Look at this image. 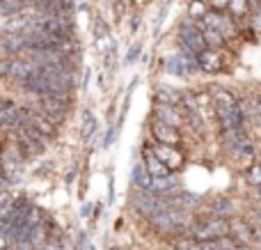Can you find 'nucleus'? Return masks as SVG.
Segmentation results:
<instances>
[{"mask_svg": "<svg viewBox=\"0 0 261 250\" xmlns=\"http://www.w3.org/2000/svg\"><path fill=\"white\" fill-rule=\"evenodd\" d=\"M220 145L243 168L257 161V149H254L252 138L248 136V129L245 131H220Z\"/></svg>", "mask_w": 261, "mask_h": 250, "instance_id": "nucleus-1", "label": "nucleus"}, {"mask_svg": "<svg viewBox=\"0 0 261 250\" xmlns=\"http://www.w3.org/2000/svg\"><path fill=\"white\" fill-rule=\"evenodd\" d=\"M227 234H231V218L206 214L204 218H197V216H195L193 225H190L186 237H193L195 241H208V239L227 237Z\"/></svg>", "mask_w": 261, "mask_h": 250, "instance_id": "nucleus-2", "label": "nucleus"}, {"mask_svg": "<svg viewBox=\"0 0 261 250\" xmlns=\"http://www.w3.org/2000/svg\"><path fill=\"white\" fill-rule=\"evenodd\" d=\"M73 104H76L73 96H37V99H32V106H35L37 110H41V113L60 129L71 117Z\"/></svg>", "mask_w": 261, "mask_h": 250, "instance_id": "nucleus-3", "label": "nucleus"}, {"mask_svg": "<svg viewBox=\"0 0 261 250\" xmlns=\"http://www.w3.org/2000/svg\"><path fill=\"white\" fill-rule=\"evenodd\" d=\"M12 140L21 147L23 156H25L28 161L44 156L46 149L50 147V142L46 140L41 133H37L32 127H28V124H23V127H18L16 131H12Z\"/></svg>", "mask_w": 261, "mask_h": 250, "instance_id": "nucleus-4", "label": "nucleus"}, {"mask_svg": "<svg viewBox=\"0 0 261 250\" xmlns=\"http://www.w3.org/2000/svg\"><path fill=\"white\" fill-rule=\"evenodd\" d=\"M176 46L179 48H188L193 53H202L206 48V41H204L202 35V28H199L197 21L193 18H181L179 28H176Z\"/></svg>", "mask_w": 261, "mask_h": 250, "instance_id": "nucleus-5", "label": "nucleus"}, {"mask_svg": "<svg viewBox=\"0 0 261 250\" xmlns=\"http://www.w3.org/2000/svg\"><path fill=\"white\" fill-rule=\"evenodd\" d=\"M199 26L218 30L227 39V44L234 41V39H239V35H241V23L236 21L234 16H229L227 12H213V9H208V14L199 21Z\"/></svg>", "mask_w": 261, "mask_h": 250, "instance_id": "nucleus-6", "label": "nucleus"}, {"mask_svg": "<svg viewBox=\"0 0 261 250\" xmlns=\"http://www.w3.org/2000/svg\"><path fill=\"white\" fill-rule=\"evenodd\" d=\"M21 110H23V124L32 127L37 133H41V136H44L48 142H55L60 138V131H62V129L55 127V124L50 122V119L46 117L41 110H37L32 104L21 106ZM23 124H21V127H23Z\"/></svg>", "mask_w": 261, "mask_h": 250, "instance_id": "nucleus-7", "label": "nucleus"}, {"mask_svg": "<svg viewBox=\"0 0 261 250\" xmlns=\"http://www.w3.org/2000/svg\"><path fill=\"white\" fill-rule=\"evenodd\" d=\"M229 51L227 48H204L202 53H197V64L199 73L206 76H218V73H227L229 69Z\"/></svg>", "mask_w": 261, "mask_h": 250, "instance_id": "nucleus-8", "label": "nucleus"}, {"mask_svg": "<svg viewBox=\"0 0 261 250\" xmlns=\"http://www.w3.org/2000/svg\"><path fill=\"white\" fill-rule=\"evenodd\" d=\"M213 96V108H216V127H220L225 122V117L241 104V99L225 85H208Z\"/></svg>", "mask_w": 261, "mask_h": 250, "instance_id": "nucleus-9", "label": "nucleus"}, {"mask_svg": "<svg viewBox=\"0 0 261 250\" xmlns=\"http://www.w3.org/2000/svg\"><path fill=\"white\" fill-rule=\"evenodd\" d=\"M149 136H151V140L158 142V145H172V147L184 145V131L176 127H170V124L161 122V119H156V117L149 119Z\"/></svg>", "mask_w": 261, "mask_h": 250, "instance_id": "nucleus-10", "label": "nucleus"}, {"mask_svg": "<svg viewBox=\"0 0 261 250\" xmlns=\"http://www.w3.org/2000/svg\"><path fill=\"white\" fill-rule=\"evenodd\" d=\"M151 152L158 156V161L161 163L167 165V170L170 172H181V170L186 168V163H188V159H186V152L181 149V147H172V145H158V142H151Z\"/></svg>", "mask_w": 261, "mask_h": 250, "instance_id": "nucleus-11", "label": "nucleus"}, {"mask_svg": "<svg viewBox=\"0 0 261 250\" xmlns=\"http://www.w3.org/2000/svg\"><path fill=\"white\" fill-rule=\"evenodd\" d=\"M23 124V110L16 101L7 99V96H0V131H16Z\"/></svg>", "mask_w": 261, "mask_h": 250, "instance_id": "nucleus-12", "label": "nucleus"}, {"mask_svg": "<svg viewBox=\"0 0 261 250\" xmlns=\"http://www.w3.org/2000/svg\"><path fill=\"white\" fill-rule=\"evenodd\" d=\"M151 117L161 119V122L170 124V127H176V129H184V127H186L184 113H181V108H179V106H167V104H153Z\"/></svg>", "mask_w": 261, "mask_h": 250, "instance_id": "nucleus-13", "label": "nucleus"}, {"mask_svg": "<svg viewBox=\"0 0 261 250\" xmlns=\"http://www.w3.org/2000/svg\"><path fill=\"white\" fill-rule=\"evenodd\" d=\"M181 191V182L176 174H167V177H151V186L149 193L153 195H174Z\"/></svg>", "mask_w": 261, "mask_h": 250, "instance_id": "nucleus-14", "label": "nucleus"}, {"mask_svg": "<svg viewBox=\"0 0 261 250\" xmlns=\"http://www.w3.org/2000/svg\"><path fill=\"white\" fill-rule=\"evenodd\" d=\"M231 237L239 243H243V246H250L252 241H257V230L245 218H234L231 216Z\"/></svg>", "mask_w": 261, "mask_h": 250, "instance_id": "nucleus-15", "label": "nucleus"}, {"mask_svg": "<svg viewBox=\"0 0 261 250\" xmlns=\"http://www.w3.org/2000/svg\"><path fill=\"white\" fill-rule=\"evenodd\" d=\"M142 165L147 168V172L151 174V177H167V174H174V172H170L167 170V165L165 163H161L158 161V156L151 152V147H144L142 145Z\"/></svg>", "mask_w": 261, "mask_h": 250, "instance_id": "nucleus-16", "label": "nucleus"}, {"mask_svg": "<svg viewBox=\"0 0 261 250\" xmlns=\"http://www.w3.org/2000/svg\"><path fill=\"white\" fill-rule=\"evenodd\" d=\"M184 92L170 85H156L153 87V104H167V106H181Z\"/></svg>", "mask_w": 261, "mask_h": 250, "instance_id": "nucleus-17", "label": "nucleus"}, {"mask_svg": "<svg viewBox=\"0 0 261 250\" xmlns=\"http://www.w3.org/2000/svg\"><path fill=\"white\" fill-rule=\"evenodd\" d=\"M252 9L254 3H250V0H229V5H227V14L234 16L239 23H250Z\"/></svg>", "mask_w": 261, "mask_h": 250, "instance_id": "nucleus-18", "label": "nucleus"}, {"mask_svg": "<svg viewBox=\"0 0 261 250\" xmlns=\"http://www.w3.org/2000/svg\"><path fill=\"white\" fill-rule=\"evenodd\" d=\"M90 32H92V37H94L96 44H101V41H110V23H108V18H103V14H92Z\"/></svg>", "mask_w": 261, "mask_h": 250, "instance_id": "nucleus-19", "label": "nucleus"}, {"mask_svg": "<svg viewBox=\"0 0 261 250\" xmlns=\"http://www.w3.org/2000/svg\"><path fill=\"white\" fill-rule=\"evenodd\" d=\"M206 214L231 218V216H234V200H231V197H225V195L213 197L211 202H206Z\"/></svg>", "mask_w": 261, "mask_h": 250, "instance_id": "nucleus-20", "label": "nucleus"}, {"mask_svg": "<svg viewBox=\"0 0 261 250\" xmlns=\"http://www.w3.org/2000/svg\"><path fill=\"white\" fill-rule=\"evenodd\" d=\"M96 131H99V122H96V115L92 113V110H83L81 115V140L83 142H90L92 138L96 136Z\"/></svg>", "mask_w": 261, "mask_h": 250, "instance_id": "nucleus-21", "label": "nucleus"}, {"mask_svg": "<svg viewBox=\"0 0 261 250\" xmlns=\"http://www.w3.org/2000/svg\"><path fill=\"white\" fill-rule=\"evenodd\" d=\"M130 186L138 188V191H147L149 193V186H151V174L147 172V168L142 165V161L130 168Z\"/></svg>", "mask_w": 261, "mask_h": 250, "instance_id": "nucleus-22", "label": "nucleus"}, {"mask_svg": "<svg viewBox=\"0 0 261 250\" xmlns=\"http://www.w3.org/2000/svg\"><path fill=\"white\" fill-rule=\"evenodd\" d=\"M243 243H239L231 234L218 239H208V241H199V250H239Z\"/></svg>", "mask_w": 261, "mask_h": 250, "instance_id": "nucleus-23", "label": "nucleus"}, {"mask_svg": "<svg viewBox=\"0 0 261 250\" xmlns=\"http://www.w3.org/2000/svg\"><path fill=\"white\" fill-rule=\"evenodd\" d=\"M243 179L250 188H261V161H252L248 168H243Z\"/></svg>", "mask_w": 261, "mask_h": 250, "instance_id": "nucleus-24", "label": "nucleus"}, {"mask_svg": "<svg viewBox=\"0 0 261 250\" xmlns=\"http://www.w3.org/2000/svg\"><path fill=\"white\" fill-rule=\"evenodd\" d=\"M23 7H25L23 0H0V23H5L7 18L16 16Z\"/></svg>", "mask_w": 261, "mask_h": 250, "instance_id": "nucleus-25", "label": "nucleus"}, {"mask_svg": "<svg viewBox=\"0 0 261 250\" xmlns=\"http://www.w3.org/2000/svg\"><path fill=\"white\" fill-rule=\"evenodd\" d=\"M208 14V5H206V0H188V14L186 16L188 18H193V21H202L204 16Z\"/></svg>", "mask_w": 261, "mask_h": 250, "instance_id": "nucleus-26", "label": "nucleus"}, {"mask_svg": "<svg viewBox=\"0 0 261 250\" xmlns=\"http://www.w3.org/2000/svg\"><path fill=\"white\" fill-rule=\"evenodd\" d=\"M140 53H142V44L140 41H133V44L126 48V55H124V64H133L140 60Z\"/></svg>", "mask_w": 261, "mask_h": 250, "instance_id": "nucleus-27", "label": "nucleus"}, {"mask_svg": "<svg viewBox=\"0 0 261 250\" xmlns=\"http://www.w3.org/2000/svg\"><path fill=\"white\" fill-rule=\"evenodd\" d=\"M53 172H55V161H44L41 165L35 168V174H39V177H50Z\"/></svg>", "mask_w": 261, "mask_h": 250, "instance_id": "nucleus-28", "label": "nucleus"}, {"mask_svg": "<svg viewBox=\"0 0 261 250\" xmlns=\"http://www.w3.org/2000/svg\"><path fill=\"white\" fill-rule=\"evenodd\" d=\"M117 131H119V127H117V124H108V131H106V136H103V149H108V147H113L115 138H117Z\"/></svg>", "mask_w": 261, "mask_h": 250, "instance_id": "nucleus-29", "label": "nucleus"}, {"mask_svg": "<svg viewBox=\"0 0 261 250\" xmlns=\"http://www.w3.org/2000/svg\"><path fill=\"white\" fill-rule=\"evenodd\" d=\"M250 28H252L254 32H259V35H261V5L252 9V16H250Z\"/></svg>", "mask_w": 261, "mask_h": 250, "instance_id": "nucleus-30", "label": "nucleus"}, {"mask_svg": "<svg viewBox=\"0 0 261 250\" xmlns=\"http://www.w3.org/2000/svg\"><path fill=\"white\" fill-rule=\"evenodd\" d=\"M78 172H81V163H73V168L69 170L67 172V177H64V184H67V186H71V184H76V179H78Z\"/></svg>", "mask_w": 261, "mask_h": 250, "instance_id": "nucleus-31", "label": "nucleus"}, {"mask_svg": "<svg viewBox=\"0 0 261 250\" xmlns=\"http://www.w3.org/2000/svg\"><path fill=\"white\" fill-rule=\"evenodd\" d=\"M208 9H213V12H227V5H229V0H206Z\"/></svg>", "mask_w": 261, "mask_h": 250, "instance_id": "nucleus-32", "label": "nucleus"}, {"mask_svg": "<svg viewBox=\"0 0 261 250\" xmlns=\"http://www.w3.org/2000/svg\"><path fill=\"white\" fill-rule=\"evenodd\" d=\"M128 18H130V21H128V30H130V35H135V32L140 30V23H142V16H140V14L135 12V14H130Z\"/></svg>", "mask_w": 261, "mask_h": 250, "instance_id": "nucleus-33", "label": "nucleus"}, {"mask_svg": "<svg viewBox=\"0 0 261 250\" xmlns=\"http://www.w3.org/2000/svg\"><path fill=\"white\" fill-rule=\"evenodd\" d=\"M35 250H64V243H62V239H53V241L44 243V246H39Z\"/></svg>", "mask_w": 261, "mask_h": 250, "instance_id": "nucleus-34", "label": "nucleus"}, {"mask_svg": "<svg viewBox=\"0 0 261 250\" xmlns=\"http://www.w3.org/2000/svg\"><path fill=\"white\" fill-rule=\"evenodd\" d=\"M9 184H12V177H9V172L0 165V191H3L5 186H9Z\"/></svg>", "mask_w": 261, "mask_h": 250, "instance_id": "nucleus-35", "label": "nucleus"}, {"mask_svg": "<svg viewBox=\"0 0 261 250\" xmlns=\"http://www.w3.org/2000/svg\"><path fill=\"white\" fill-rule=\"evenodd\" d=\"M90 76H92V71H90V69H85V71H83V85H81L83 92H87V85H90Z\"/></svg>", "mask_w": 261, "mask_h": 250, "instance_id": "nucleus-36", "label": "nucleus"}, {"mask_svg": "<svg viewBox=\"0 0 261 250\" xmlns=\"http://www.w3.org/2000/svg\"><path fill=\"white\" fill-rule=\"evenodd\" d=\"M108 188H110V193H108V205H110V202H113V197H115V179L113 177L108 179Z\"/></svg>", "mask_w": 261, "mask_h": 250, "instance_id": "nucleus-37", "label": "nucleus"}, {"mask_svg": "<svg viewBox=\"0 0 261 250\" xmlns=\"http://www.w3.org/2000/svg\"><path fill=\"white\" fill-rule=\"evenodd\" d=\"M90 211H92V205H85V207H83V216H87Z\"/></svg>", "mask_w": 261, "mask_h": 250, "instance_id": "nucleus-38", "label": "nucleus"}, {"mask_svg": "<svg viewBox=\"0 0 261 250\" xmlns=\"http://www.w3.org/2000/svg\"><path fill=\"white\" fill-rule=\"evenodd\" d=\"M257 241L261 243V225H259V230H257Z\"/></svg>", "mask_w": 261, "mask_h": 250, "instance_id": "nucleus-39", "label": "nucleus"}, {"mask_svg": "<svg viewBox=\"0 0 261 250\" xmlns=\"http://www.w3.org/2000/svg\"><path fill=\"white\" fill-rule=\"evenodd\" d=\"M250 3H254V5H257V0H250Z\"/></svg>", "mask_w": 261, "mask_h": 250, "instance_id": "nucleus-40", "label": "nucleus"}, {"mask_svg": "<svg viewBox=\"0 0 261 250\" xmlns=\"http://www.w3.org/2000/svg\"><path fill=\"white\" fill-rule=\"evenodd\" d=\"M259 101H261V94H259Z\"/></svg>", "mask_w": 261, "mask_h": 250, "instance_id": "nucleus-41", "label": "nucleus"}]
</instances>
